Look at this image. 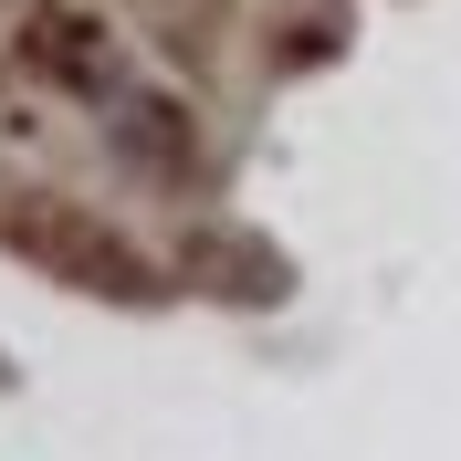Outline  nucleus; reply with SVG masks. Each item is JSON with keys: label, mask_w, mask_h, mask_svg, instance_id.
I'll return each mask as SVG.
<instances>
[{"label": "nucleus", "mask_w": 461, "mask_h": 461, "mask_svg": "<svg viewBox=\"0 0 461 461\" xmlns=\"http://www.w3.org/2000/svg\"><path fill=\"white\" fill-rule=\"evenodd\" d=\"M0 241H11L22 262H42L53 284H74V294H115V304H147V294H158L147 252L126 241V230H105L85 200H22V210H0Z\"/></svg>", "instance_id": "obj_1"}]
</instances>
